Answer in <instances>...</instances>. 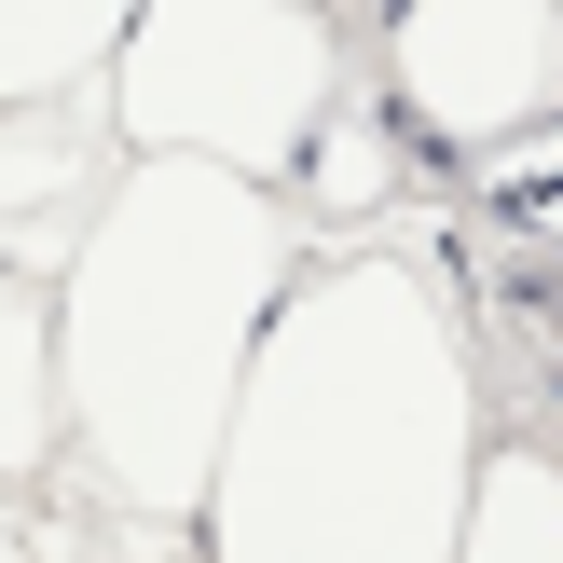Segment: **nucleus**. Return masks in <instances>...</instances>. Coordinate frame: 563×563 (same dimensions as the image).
I'll list each match as a JSON object with an SVG mask.
<instances>
[{"label":"nucleus","mask_w":563,"mask_h":563,"mask_svg":"<svg viewBox=\"0 0 563 563\" xmlns=\"http://www.w3.org/2000/svg\"><path fill=\"white\" fill-rule=\"evenodd\" d=\"M454 563H563V454L550 440H482Z\"/></svg>","instance_id":"6e6552de"},{"label":"nucleus","mask_w":563,"mask_h":563,"mask_svg":"<svg viewBox=\"0 0 563 563\" xmlns=\"http://www.w3.org/2000/svg\"><path fill=\"white\" fill-rule=\"evenodd\" d=\"M550 454H563V440H550Z\"/></svg>","instance_id":"9d476101"},{"label":"nucleus","mask_w":563,"mask_h":563,"mask_svg":"<svg viewBox=\"0 0 563 563\" xmlns=\"http://www.w3.org/2000/svg\"><path fill=\"white\" fill-rule=\"evenodd\" d=\"M55 482V289L0 275V495Z\"/></svg>","instance_id":"0eeeda50"},{"label":"nucleus","mask_w":563,"mask_h":563,"mask_svg":"<svg viewBox=\"0 0 563 563\" xmlns=\"http://www.w3.org/2000/svg\"><path fill=\"white\" fill-rule=\"evenodd\" d=\"M482 440V330L440 247H330L247 344L192 563H454Z\"/></svg>","instance_id":"f257e3e1"},{"label":"nucleus","mask_w":563,"mask_h":563,"mask_svg":"<svg viewBox=\"0 0 563 563\" xmlns=\"http://www.w3.org/2000/svg\"><path fill=\"white\" fill-rule=\"evenodd\" d=\"M110 179H124V137H110L97 82H69V97H14L0 110V275H69L82 220L110 207Z\"/></svg>","instance_id":"39448f33"},{"label":"nucleus","mask_w":563,"mask_h":563,"mask_svg":"<svg viewBox=\"0 0 563 563\" xmlns=\"http://www.w3.org/2000/svg\"><path fill=\"white\" fill-rule=\"evenodd\" d=\"M137 0H0V110L14 97H69V82L110 69Z\"/></svg>","instance_id":"1a4fd4ad"},{"label":"nucleus","mask_w":563,"mask_h":563,"mask_svg":"<svg viewBox=\"0 0 563 563\" xmlns=\"http://www.w3.org/2000/svg\"><path fill=\"white\" fill-rule=\"evenodd\" d=\"M563 97V0H385V110L427 152H509Z\"/></svg>","instance_id":"20e7f679"},{"label":"nucleus","mask_w":563,"mask_h":563,"mask_svg":"<svg viewBox=\"0 0 563 563\" xmlns=\"http://www.w3.org/2000/svg\"><path fill=\"white\" fill-rule=\"evenodd\" d=\"M330 97H344L330 0H137L97 69L124 165H220L247 192H289Z\"/></svg>","instance_id":"7ed1b4c3"},{"label":"nucleus","mask_w":563,"mask_h":563,"mask_svg":"<svg viewBox=\"0 0 563 563\" xmlns=\"http://www.w3.org/2000/svg\"><path fill=\"white\" fill-rule=\"evenodd\" d=\"M302 275L289 192L220 165H124L55 275V467L110 522L192 537L262 317Z\"/></svg>","instance_id":"f03ea898"},{"label":"nucleus","mask_w":563,"mask_h":563,"mask_svg":"<svg viewBox=\"0 0 563 563\" xmlns=\"http://www.w3.org/2000/svg\"><path fill=\"white\" fill-rule=\"evenodd\" d=\"M385 192H399V110L344 82L330 124L302 137V165H289V220L302 234H385Z\"/></svg>","instance_id":"423d86ee"}]
</instances>
